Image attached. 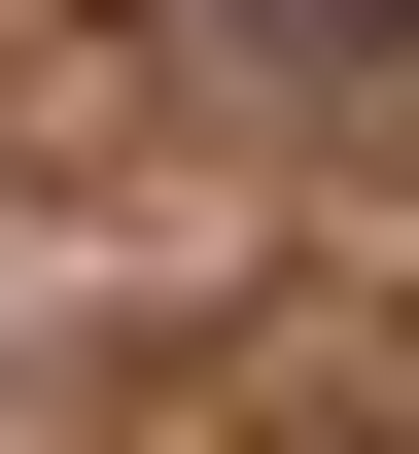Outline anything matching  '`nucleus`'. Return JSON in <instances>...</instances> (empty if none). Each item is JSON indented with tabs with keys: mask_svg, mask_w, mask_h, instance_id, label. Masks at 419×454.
Listing matches in <instances>:
<instances>
[{
	"mask_svg": "<svg viewBox=\"0 0 419 454\" xmlns=\"http://www.w3.org/2000/svg\"><path fill=\"white\" fill-rule=\"evenodd\" d=\"M210 35H419V0H210Z\"/></svg>",
	"mask_w": 419,
	"mask_h": 454,
	"instance_id": "f257e3e1",
	"label": "nucleus"
}]
</instances>
